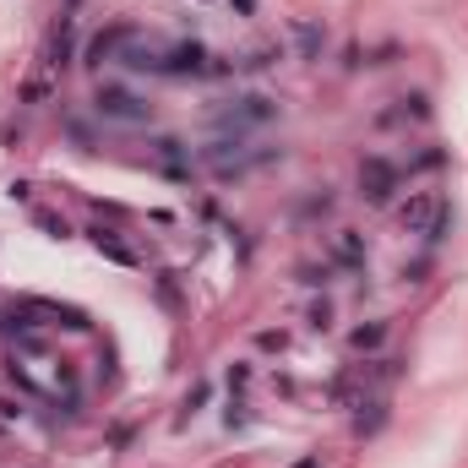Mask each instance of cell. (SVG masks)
Instances as JSON below:
<instances>
[{"label": "cell", "instance_id": "obj_11", "mask_svg": "<svg viewBox=\"0 0 468 468\" xmlns=\"http://www.w3.org/2000/svg\"><path fill=\"white\" fill-rule=\"evenodd\" d=\"M33 224H38V229H49L55 240H65V234H72V229H65V218H55V213H33Z\"/></svg>", "mask_w": 468, "mask_h": 468}, {"label": "cell", "instance_id": "obj_10", "mask_svg": "<svg viewBox=\"0 0 468 468\" xmlns=\"http://www.w3.org/2000/svg\"><path fill=\"white\" fill-rule=\"evenodd\" d=\"M381 338H387V327H381V321H370V327H354V332H349V349H360V354H365V349H381Z\"/></svg>", "mask_w": 468, "mask_h": 468}, {"label": "cell", "instance_id": "obj_7", "mask_svg": "<svg viewBox=\"0 0 468 468\" xmlns=\"http://www.w3.org/2000/svg\"><path fill=\"white\" fill-rule=\"evenodd\" d=\"M131 33H137V28H104V33H93V44H88V65H109V60H120L125 44H131Z\"/></svg>", "mask_w": 468, "mask_h": 468}, {"label": "cell", "instance_id": "obj_4", "mask_svg": "<svg viewBox=\"0 0 468 468\" xmlns=\"http://www.w3.org/2000/svg\"><path fill=\"white\" fill-rule=\"evenodd\" d=\"M93 115H98V120H115V125H142L153 109H148V98H137L131 88L104 82V88L93 93Z\"/></svg>", "mask_w": 468, "mask_h": 468}, {"label": "cell", "instance_id": "obj_3", "mask_svg": "<svg viewBox=\"0 0 468 468\" xmlns=\"http://www.w3.org/2000/svg\"><path fill=\"white\" fill-rule=\"evenodd\" d=\"M273 120H278V104L267 98V93H240V98H229V104L213 115V125L224 131V137H251V131L273 125Z\"/></svg>", "mask_w": 468, "mask_h": 468}, {"label": "cell", "instance_id": "obj_8", "mask_svg": "<svg viewBox=\"0 0 468 468\" xmlns=\"http://www.w3.org/2000/svg\"><path fill=\"white\" fill-rule=\"evenodd\" d=\"M332 261H338V267H365V240L354 229H338V240H332Z\"/></svg>", "mask_w": 468, "mask_h": 468}, {"label": "cell", "instance_id": "obj_9", "mask_svg": "<svg viewBox=\"0 0 468 468\" xmlns=\"http://www.w3.org/2000/svg\"><path fill=\"white\" fill-rule=\"evenodd\" d=\"M153 153H158V169H164V174H185V169H191V158H185V148H180L174 137H164Z\"/></svg>", "mask_w": 468, "mask_h": 468}, {"label": "cell", "instance_id": "obj_2", "mask_svg": "<svg viewBox=\"0 0 468 468\" xmlns=\"http://www.w3.org/2000/svg\"><path fill=\"white\" fill-rule=\"evenodd\" d=\"M397 218H404V229L414 234V240H425V245H436L441 234H447V224H452V202L441 191H414L404 208H397Z\"/></svg>", "mask_w": 468, "mask_h": 468}, {"label": "cell", "instance_id": "obj_6", "mask_svg": "<svg viewBox=\"0 0 468 468\" xmlns=\"http://www.w3.org/2000/svg\"><path fill=\"white\" fill-rule=\"evenodd\" d=\"M88 240H93V251L98 256H109V261H120V267H142V256L131 251L125 240H120V229H104V224H93L88 229Z\"/></svg>", "mask_w": 468, "mask_h": 468}, {"label": "cell", "instance_id": "obj_12", "mask_svg": "<svg viewBox=\"0 0 468 468\" xmlns=\"http://www.w3.org/2000/svg\"><path fill=\"white\" fill-rule=\"evenodd\" d=\"M300 44H305V55H316L321 49V33L316 28H300Z\"/></svg>", "mask_w": 468, "mask_h": 468}, {"label": "cell", "instance_id": "obj_1", "mask_svg": "<svg viewBox=\"0 0 468 468\" xmlns=\"http://www.w3.org/2000/svg\"><path fill=\"white\" fill-rule=\"evenodd\" d=\"M12 376L22 381V392L44 397L49 409H77L82 404V381L72 376V365L60 354H49V349H38V338H22L12 349Z\"/></svg>", "mask_w": 468, "mask_h": 468}, {"label": "cell", "instance_id": "obj_5", "mask_svg": "<svg viewBox=\"0 0 468 468\" xmlns=\"http://www.w3.org/2000/svg\"><path fill=\"white\" fill-rule=\"evenodd\" d=\"M397 180H404V169L387 164V158H365V164H360V196H365L370 208H387V202H392Z\"/></svg>", "mask_w": 468, "mask_h": 468}]
</instances>
